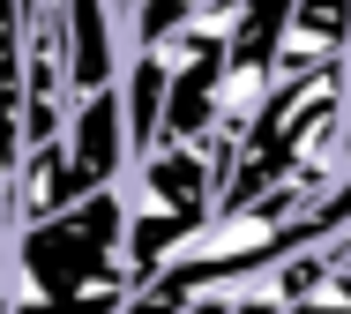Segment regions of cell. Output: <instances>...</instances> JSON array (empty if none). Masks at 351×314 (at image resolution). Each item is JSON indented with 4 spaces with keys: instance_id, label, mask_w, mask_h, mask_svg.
Masks as SVG:
<instances>
[{
    "instance_id": "obj_1",
    "label": "cell",
    "mask_w": 351,
    "mask_h": 314,
    "mask_svg": "<svg viewBox=\"0 0 351 314\" xmlns=\"http://www.w3.org/2000/svg\"><path fill=\"white\" fill-rule=\"evenodd\" d=\"M8 247H15V300H97V307H128L135 300L120 180L75 195V202L30 217V225H15Z\"/></svg>"
},
{
    "instance_id": "obj_3",
    "label": "cell",
    "mask_w": 351,
    "mask_h": 314,
    "mask_svg": "<svg viewBox=\"0 0 351 314\" xmlns=\"http://www.w3.org/2000/svg\"><path fill=\"white\" fill-rule=\"evenodd\" d=\"M337 75H344V105H351V45L337 53Z\"/></svg>"
},
{
    "instance_id": "obj_2",
    "label": "cell",
    "mask_w": 351,
    "mask_h": 314,
    "mask_svg": "<svg viewBox=\"0 0 351 314\" xmlns=\"http://www.w3.org/2000/svg\"><path fill=\"white\" fill-rule=\"evenodd\" d=\"M120 202H128V277H135V292H142L165 269V254L217 210V150L210 143L157 135L149 150L128 157Z\"/></svg>"
}]
</instances>
